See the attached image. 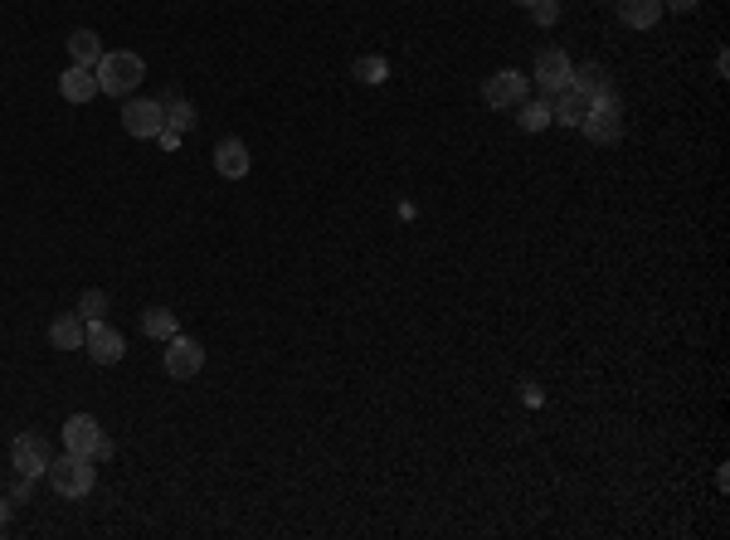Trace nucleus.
<instances>
[{
	"label": "nucleus",
	"instance_id": "1",
	"mask_svg": "<svg viewBox=\"0 0 730 540\" xmlns=\"http://www.w3.org/2000/svg\"><path fill=\"white\" fill-rule=\"evenodd\" d=\"M93 78H98V93H108V98H132V93L142 88L146 64H142V54L117 49V54H103V59L93 64Z\"/></svg>",
	"mask_w": 730,
	"mask_h": 540
},
{
	"label": "nucleus",
	"instance_id": "2",
	"mask_svg": "<svg viewBox=\"0 0 730 540\" xmlns=\"http://www.w3.org/2000/svg\"><path fill=\"white\" fill-rule=\"evenodd\" d=\"M584 137L594 146H614L623 137V98L614 93V83L609 88H599L594 98H589V112H584Z\"/></svg>",
	"mask_w": 730,
	"mask_h": 540
},
{
	"label": "nucleus",
	"instance_id": "3",
	"mask_svg": "<svg viewBox=\"0 0 730 540\" xmlns=\"http://www.w3.org/2000/svg\"><path fill=\"white\" fill-rule=\"evenodd\" d=\"M49 487L59 492V497H88L93 492V482H98V468H93V458H78V453H64V458H54L49 463Z\"/></svg>",
	"mask_w": 730,
	"mask_h": 540
},
{
	"label": "nucleus",
	"instance_id": "4",
	"mask_svg": "<svg viewBox=\"0 0 730 540\" xmlns=\"http://www.w3.org/2000/svg\"><path fill=\"white\" fill-rule=\"evenodd\" d=\"M49 463H54V453H49V438L44 433H20L10 443V468L20 472V477H39V472H49Z\"/></svg>",
	"mask_w": 730,
	"mask_h": 540
},
{
	"label": "nucleus",
	"instance_id": "5",
	"mask_svg": "<svg viewBox=\"0 0 730 540\" xmlns=\"http://www.w3.org/2000/svg\"><path fill=\"white\" fill-rule=\"evenodd\" d=\"M526 93H531V78L526 73H516V69H502V73H492L487 78V88H482V98H487V108H521L526 103Z\"/></svg>",
	"mask_w": 730,
	"mask_h": 540
},
{
	"label": "nucleus",
	"instance_id": "6",
	"mask_svg": "<svg viewBox=\"0 0 730 540\" xmlns=\"http://www.w3.org/2000/svg\"><path fill=\"white\" fill-rule=\"evenodd\" d=\"M122 127H127V137H156V132L166 127V108H161V98H127V108H122Z\"/></svg>",
	"mask_w": 730,
	"mask_h": 540
},
{
	"label": "nucleus",
	"instance_id": "7",
	"mask_svg": "<svg viewBox=\"0 0 730 540\" xmlns=\"http://www.w3.org/2000/svg\"><path fill=\"white\" fill-rule=\"evenodd\" d=\"M200 365H205V351H200V341H190V336H171L166 341V375L171 380H195L200 375Z\"/></svg>",
	"mask_w": 730,
	"mask_h": 540
},
{
	"label": "nucleus",
	"instance_id": "8",
	"mask_svg": "<svg viewBox=\"0 0 730 540\" xmlns=\"http://www.w3.org/2000/svg\"><path fill=\"white\" fill-rule=\"evenodd\" d=\"M83 351L98 360V365H117V360L127 356V341H122V331H112L108 322H88V336H83Z\"/></svg>",
	"mask_w": 730,
	"mask_h": 540
},
{
	"label": "nucleus",
	"instance_id": "9",
	"mask_svg": "<svg viewBox=\"0 0 730 540\" xmlns=\"http://www.w3.org/2000/svg\"><path fill=\"white\" fill-rule=\"evenodd\" d=\"M536 83H541L546 98L565 93V88H570V59H565L560 49H541V54H536Z\"/></svg>",
	"mask_w": 730,
	"mask_h": 540
},
{
	"label": "nucleus",
	"instance_id": "10",
	"mask_svg": "<svg viewBox=\"0 0 730 540\" xmlns=\"http://www.w3.org/2000/svg\"><path fill=\"white\" fill-rule=\"evenodd\" d=\"M98 419L93 414H73L69 424H64V453H78V458H93V448H98Z\"/></svg>",
	"mask_w": 730,
	"mask_h": 540
},
{
	"label": "nucleus",
	"instance_id": "11",
	"mask_svg": "<svg viewBox=\"0 0 730 540\" xmlns=\"http://www.w3.org/2000/svg\"><path fill=\"white\" fill-rule=\"evenodd\" d=\"M215 171L224 180H244L249 176V146L239 142V137H224L215 146Z\"/></svg>",
	"mask_w": 730,
	"mask_h": 540
},
{
	"label": "nucleus",
	"instance_id": "12",
	"mask_svg": "<svg viewBox=\"0 0 730 540\" xmlns=\"http://www.w3.org/2000/svg\"><path fill=\"white\" fill-rule=\"evenodd\" d=\"M83 336H88V322L78 312H64V317H54V326H49L54 351H83Z\"/></svg>",
	"mask_w": 730,
	"mask_h": 540
},
{
	"label": "nucleus",
	"instance_id": "13",
	"mask_svg": "<svg viewBox=\"0 0 730 540\" xmlns=\"http://www.w3.org/2000/svg\"><path fill=\"white\" fill-rule=\"evenodd\" d=\"M584 112H589V98H584L580 88H565V93H555V103H550V122H565V127H580Z\"/></svg>",
	"mask_w": 730,
	"mask_h": 540
},
{
	"label": "nucleus",
	"instance_id": "14",
	"mask_svg": "<svg viewBox=\"0 0 730 540\" xmlns=\"http://www.w3.org/2000/svg\"><path fill=\"white\" fill-rule=\"evenodd\" d=\"M59 93H64V103H88V98H98V78H93V69H78L73 64L59 78Z\"/></svg>",
	"mask_w": 730,
	"mask_h": 540
},
{
	"label": "nucleus",
	"instance_id": "15",
	"mask_svg": "<svg viewBox=\"0 0 730 540\" xmlns=\"http://www.w3.org/2000/svg\"><path fill=\"white\" fill-rule=\"evenodd\" d=\"M103 54H108V49H103V39L93 35V30H73L69 35V59L78 64V69H93Z\"/></svg>",
	"mask_w": 730,
	"mask_h": 540
},
{
	"label": "nucleus",
	"instance_id": "16",
	"mask_svg": "<svg viewBox=\"0 0 730 540\" xmlns=\"http://www.w3.org/2000/svg\"><path fill=\"white\" fill-rule=\"evenodd\" d=\"M662 20V0H623V25L628 30H653Z\"/></svg>",
	"mask_w": 730,
	"mask_h": 540
},
{
	"label": "nucleus",
	"instance_id": "17",
	"mask_svg": "<svg viewBox=\"0 0 730 540\" xmlns=\"http://www.w3.org/2000/svg\"><path fill=\"white\" fill-rule=\"evenodd\" d=\"M142 331L151 336V341H171V336L181 331V322H176V312H166V307H146V312H142Z\"/></svg>",
	"mask_w": 730,
	"mask_h": 540
},
{
	"label": "nucleus",
	"instance_id": "18",
	"mask_svg": "<svg viewBox=\"0 0 730 540\" xmlns=\"http://www.w3.org/2000/svg\"><path fill=\"white\" fill-rule=\"evenodd\" d=\"M351 78L365 83V88H380V83L390 78V59H380V54H361V59L351 64Z\"/></svg>",
	"mask_w": 730,
	"mask_h": 540
},
{
	"label": "nucleus",
	"instance_id": "19",
	"mask_svg": "<svg viewBox=\"0 0 730 540\" xmlns=\"http://www.w3.org/2000/svg\"><path fill=\"white\" fill-rule=\"evenodd\" d=\"M103 312H108V292L88 288L78 297V317H83V322H103Z\"/></svg>",
	"mask_w": 730,
	"mask_h": 540
},
{
	"label": "nucleus",
	"instance_id": "20",
	"mask_svg": "<svg viewBox=\"0 0 730 540\" xmlns=\"http://www.w3.org/2000/svg\"><path fill=\"white\" fill-rule=\"evenodd\" d=\"M521 132H546V122H550V103H521Z\"/></svg>",
	"mask_w": 730,
	"mask_h": 540
},
{
	"label": "nucleus",
	"instance_id": "21",
	"mask_svg": "<svg viewBox=\"0 0 730 540\" xmlns=\"http://www.w3.org/2000/svg\"><path fill=\"white\" fill-rule=\"evenodd\" d=\"M531 15H536V25H555V20H560V5H555V0H536Z\"/></svg>",
	"mask_w": 730,
	"mask_h": 540
},
{
	"label": "nucleus",
	"instance_id": "22",
	"mask_svg": "<svg viewBox=\"0 0 730 540\" xmlns=\"http://www.w3.org/2000/svg\"><path fill=\"white\" fill-rule=\"evenodd\" d=\"M112 453H117V443H112L108 433H103V438H98V448H93V463H108Z\"/></svg>",
	"mask_w": 730,
	"mask_h": 540
},
{
	"label": "nucleus",
	"instance_id": "23",
	"mask_svg": "<svg viewBox=\"0 0 730 540\" xmlns=\"http://www.w3.org/2000/svg\"><path fill=\"white\" fill-rule=\"evenodd\" d=\"M30 482H35V477H20V482L10 487V497H15V502H30Z\"/></svg>",
	"mask_w": 730,
	"mask_h": 540
},
{
	"label": "nucleus",
	"instance_id": "24",
	"mask_svg": "<svg viewBox=\"0 0 730 540\" xmlns=\"http://www.w3.org/2000/svg\"><path fill=\"white\" fill-rule=\"evenodd\" d=\"M667 10H696V0H662Z\"/></svg>",
	"mask_w": 730,
	"mask_h": 540
},
{
	"label": "nucleus",
	"instance_id": "25",
	"mask_svg": "<svg viewBox=\"0 0 730 540\" xmlns=\"http://www.w3.org/2000/svg\"><path fill=\"white\" fill-rule=\"evenodd\" d=\"M10 526V497H0V531Z\"/></svg>",
	"mask_w": 730,
	"mask_h": 540
},
{
	"label": "nucleus",
	"instance_id": "26",
	"mask_svg": "<svg viewBox=\"0 0 730 540\" xmlns=\"http://www.w3.org/2000/svg\"><path fill=\"white\" fill-rule=\"evenodd\" d=\"M521 5H536V0H521Z\"/></svg>",
	"mask_w": 730,
	"mask_h": 540
}]
</instances>
